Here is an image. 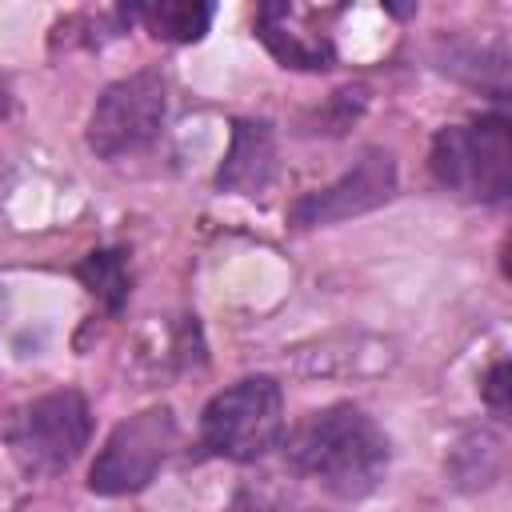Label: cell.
<instances>
[{"mask_svg":"<svg viewBox=\"0 0 512 512\" xmlns=\"http://www.w3.org/2000/svg\"><path fill=\"white\" fill-rule=\"evenodd\" d=\"M288 460L336 500H364L388 476V436L356 404H328L304 416L288 436Z\"/></svg>","mask_w":512,"mask_h":512,"instance_id":"obj_1","label":"cell"},{"mask_svg":"<svg viewBox=\"0 0 512 512\" xmlns=\"http://www.w3.org/2000/svg\"><path fill=\"white\" fill-rule=\"evenodd\" d=\"M428 172L460 200L500 204L512 192V128L504 112L448 124L432 136Z\"/></svg>","mask_w":512,"mask_h":512,"instance_id":"obj_2","label":"cell"},{"mask_svg":"<svg viewBox=\"0 0 512 512\" xmlns=\"http://www.w3.org/2000/svg\"><path fill=\"white\" fill-rule=\"evenodd\" d=\"M284 440V388L272 376H244L216 392L200 412V448L220 460L252 464Z\"/></svg>","mask_w":512,"mask_h":512,"instance_id":"obj_3","label":"cell"},{"mask_svg":"<svg viewBox=\"0 0 512 512\" xmlns=\"http://www.w3.org/2000/svg\"><path fill=\"white\" fill-rule=\"evenodd\" d=\"M92 412L76 388L20 404L4 428L8 452L24 476H60L88 444Z\"/></svg>","mask_w":512,"mask_h":512,"instance_id":"obj_4","label":"cell"},{"mask_svg":"<svg viewBox=\"0 0 512 512\" xmlns=\"http://www.w3.org/2000/svg\"><path fill=\"white\" fill-rule=\"evenodd\" d=\"M168 116V84L156 68H140L116 84H108L88 116V148L100 160H124L144 152Z\"/></svg>","mask_w":512,"mask_h":512,"instance_id":"obj_5","label":"cell"},{"mask_svg":"<svg viewBox=\"0 0 512 512\" xmlns=\"http://www.w3.org/2000/svg\"><path fill=\"white\" fill-rule=\"evenodd\" d=\"M176 448V416L172 408L156 404L144 408L112 428L104 448L88 468V488L96 496H128L152 484L168 452Z\"/></svg>","mask_w":512,"mask_h":512,"instance_id":"obj_6","label":"cell"},{"mask_svg":"<svg viewBox=\"0 0 512 512\" xmlns=\"http://www.w3.org/2000/svg\"><path fill=\"white\" fill-rule=\"evenodd\" d=\"M396 196V160L384 148H368L340 180L328 188H316L300 196L288 212L296 228H320V224H340L352 216H364Z\"/></svg>","mask_w":512,"mask_h":512,"instance_id":"obj_7","label":"cell"},{"mask_svg":"<svg viewBox=\"0 0 512 512\" xmlns=\"http://www.w3.org/2000/svg\"><path fill=\"white\" fill-rule=\"evenodd\" d=\"M256 36L264 40V48L284 68L324 72L336 60L332 40L324 32H316L312 12H304V8H296L288 0H268V4L256 8Z\"/></svg>","mask_w":512,"mask_h":512,"instance_id":"obj_8","label":"cell"},{"mask_svg":"<svg viewBox=\"0 0 512 512\" xmlns=\"http://www.w3.org/2000/svg\"><path fill=\"white\" fill-rule=\"evenodd\" d=\"M276 180V136L268 120H236L224 164L216 172L220 192L260 196Z\"/></svg>","mask_w":512,"mask_h":512,"instance_id":"obj_9","label":"cell"},{"mask_svg":"<svg viewBox=\"0 0 512 512\" xmlns=\"http://www.w3.org/2000/svg\"><path fill=\"white\" fill-rule=\"evenodd\" d=\"M124 16H128V24L140 20L156 40L196 44L208 32L216 8L204 4V0H152V4H128Z\"/></svg>","mask_w":512,"mask_h":512,"instance_id":"obj_10","label":"cell"},{"mask_svg":"<svg viewBox=\"0 0 512 512\" xmlns=\"http://www.w3.org/2000/svg\"><path fill=\"white\" fill-rule=\"evenodd\" d=\"M76 280L108 308V312H120L128 304V292H132V272H128V252L124 248H100V252H88L76 268Z\"/></svg>","mask_w":512,"mask_h":512,"instance_id":"obj_11","label":"cell"},{"mask_svg":"<svg viewBox=\"0 0 512 512\" xmlns=\"http://www.w3.org/2000/svg\"><path fill=\"white\" fill-rule=\"evenodd\" d=\"M508 392H512V384H508V360H496L492 372H488V380H484V404L492 408L496 420H508V408H512Z\"/></svg>","mask_w":512,"mask_h":512,"instance_id":"obj_12","label":"cell"}]
</instances>
